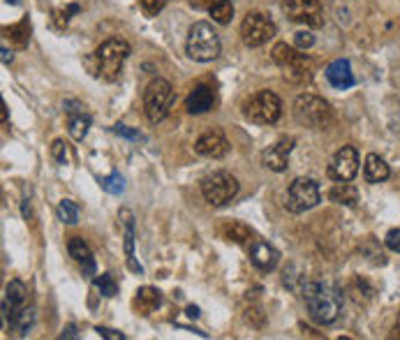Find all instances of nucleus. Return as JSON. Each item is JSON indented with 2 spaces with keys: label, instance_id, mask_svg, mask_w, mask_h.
<instances>
[{
  "label": "nucleus",
  "instance_id": "7ed1b4c3",
  "mask_svg": "<svg viewBox=\"0 0 400 340\" xmlns=\"http://www.w3.org/2000/svg\"><path fill=\"white\" fill-rule=\"evenodd\" d=\"M187 56L197 63H208L220 56V35L215 33L213 26L208 21H197L187 30V42H185Z\"/></svg>",
  "mask_w": 400,
  "mask_h": 340
},
{
  "label": "nucleus",
  "instance_id": "a19ab883",
  "mask_svg": "<svg viewBox=\"0 0 400 340\" xmlns=\"http://www.w3.org/2000/svg\"><path fill=\"white\" fill-rule=\"evenodd\" d=\"M12 58H14V56H12V51H7V47H3V63H5V65H10V63H12Z\"/></svg>",
  "mask_w": 400,
  "mask_h": 340
},
{
  "label": "nucleus",
  "instance_id": "f8f14e48",
  "mask_svg": "<svg viewBox=\"0 0 400 340\" xmlns=\"http://www.w3.org/2000/svg\"><path fill=\"white\" fill-rule=\"evenodd\" d=\"M359 171V153L354 146H343L329 164V176L334 180H352Z\"/></svg>",
  "mask_w": 400,
  "mask_h": 340
},
{
  "label": "nucleus",
  "instance_id": "9b49d317",
  "mask_svg": "<svg viewBox=\"0 0 400 340\" xmlns=\"http://www.w3.org/2000/svg\"><path fill=\"white\" fill-rule=\"evenodd\" d=\"M283 10L294 24H303L308 28H320L324 24L320 0H285Z\"/></svg>",
  "mask_w": 400,
  "mask_h": 340
},
{
  "label": "nucleus",
  "instance_id": "a211bd4d",
  "mask_svg": "<svg viewBox=\"0 0 400 340\" xmlns=\"http://www.w3.org/2000/svg\"><path fill=\"white\" fill-rule=\"evenodd\" d=\"M327 79H329V84L334 88H338V90L352 88L354 86V74H352L350 60H345V58L334 60V63L327 67Z\"/></svg>",
  "mask_w": 400,
  "mask_h": 340
},
{
  "label": "nucleus",
  "instance_id": "ddd939ff",
  "mask_svg": "<svg viewBox=\"0 0 400 340\" xmlns=\"http://www.w3.org/2000/svg\"><path fill=\"white\" fill-rule=\"evenodd\" d=\"M294 137H283L278 139L273 146H269L264 150L262 160L264 164L271 169V171H285L287 164H290V155H292V148H294Z\"/></svg>",
  "mask_w": 400,
  "mask_h": 340
},
{
  "label": "nucleus",
  "instance_id": "b1692460",
  "mask_svg": "<svg viewBox=\"0 0 400 340\" xmlns=\"http://www.w3.org/2000/svg\"><path fill=\"white\" fill-rule=\"evenodd\" d=\"M10 322V327L12 331H17V336H26L30 327H33V322H35V311H33V306H24V308H19V311H14L10 317L5 320V324Z\"/></svg>",
  "mask_w": 400,
  "mask_h": 340
},
{
  "label": "nucleus",
  "instance_id": "1a4fd4ad",
  "mask_svg": "<svg viewBox=\"0 0 400 340\" xmlns=\"http://www.w3.org/2000/svg\"><path fill=\"white\" fill-rule=\"evenodd\" d=\"M320 185L315 183L313 178H294L290 190H287V199L285 206L290 213H303V211H310L320 204Z\"/></svg>",
  "mask_w": 400,
  "mask_h": 340
},
{
  "label": "nucleus",
  "instance_id": "4468645a",
  "mask_svg": "<svg viewBox=\"0 0 400 340\" xmlns=\"http://www.w3.org/2000/svg\"><path fill=\"white\" fill-rule=\"evenodd\" d=\"M65 113H67V123H70V137L74 141H81L88 134L90 127V116L86 113V107L77 100H67Z\"/></svg>",
  "mask_w": 400,
  "mask_h": 340
},
{
  "label": "nucleus",
  "instance_id": "4c0bfd02",
  "mask_svg": "<svg viewBox=\"0 0 400 340\" xmlns=\"http://www.w3.org/2000/svg\"><path fill=\"white\" fill-rule=\"evenodd\" d=\"M95 331H97V334H100L102 338H109V340H123V338H125L123 334H120V331H114V329H104V327H97Z\"/></svg>",
  "mask_w": 400,
  "mask_h": 340
},
{
  "label": "nucleus",
  "instance_id": "39448f33",
  "mask_svg": "<svg viewBox=\"0 0 400 340\" xmlns=\"http://www.w3.org/2000/svg\"><path fill=\"white\" fill-rule=\"evenodd\" d=\"M173 102V88L167 79H153L143 90V113L150 123H160L169 116Z\"/></svg>",
  "mask_w": 400,
  "mask_h": 340
},
{
  "label": "nucleus",
  "instance_id": "6e6552de",
  "mask_svg": "<svg viewBox=\"0 0 400 340\" xmlns=\"http://www.w3.org/2000/svg\"><path fill=\"white\" fill-rule=\"evenodd\" d=\"M201 194L210 206H224L238 194V180L227 171L208 173L201 180Z\"/></svg>",
  "mask_w": 400,
  "mask_h": 340
},
{
  "label": "nucleus",
  "instance_id": "dca6fc26",
  "mask_svg": "<svg viewBox=\"0 0 400 340\" xmlns=\"http://www.w3.org/2000/svg\"><path fill=\"white\" fill-rule=\"evenodd\" d=\"M28 306V290L21 281H12L5 287V299H3V320H7L14 311Z\"/></svg>",
  "mask_w": 400,
  "mask_h": 340
},
{
  "label": "nucleus",
  "instance_id": "37998d69",
  "mask_svg": "<svg viewBox=\"0 0 400 340\" xmlns=\"http://www.w3.org/2000/svg\"><path fill=\"white\" fill-rule=\"evenodd\" d=\"M187 315H190V317H199V311L194 306H190V308H187Z\"/></svg>",
  "mask_w": 400,
  "mask_h": 340
},
{
  "label": "nucleus",
  "instance_id": "e433bc0d",
  "mask_svg": "<svg viewBox=\"0 0 400 340\" xmlns=\"http://www.w3.org/2000/svg\"><path fill=\"white\" fill-rule=\"evenodd\" d=\"M114 132L116 134H123V137H127V139H141V134H139V130H130V127L127 125H114Z\"/></svg>",
  "mask_w": 400,
  "mask_h": 340
},
{
  "label": "nucleus",
  "instance_id": "412c9836",
  "mask_svg": "<svg viewBox=\"0 0 400 340\" xmlns=\"http://www.w3.org/2000/svg\"><path fill=\"white\" fill-rule=\"evenodd\" d=\"M162 304V294L155 290V287H139L137 297H134V311L139 315H150L157 306Z\"/></svg>",
  "mask_w": 400,
  "mask_h": 340
},
{
  "label": "nucleus",
  "instance_id": "f3484780",
  "mask_svg": "<svg viewBox=\"0 0 400 340\" xmlns=\"http://www.w3.org/2000/svg\"><path fill=\"white\" fill-rule=\"evenodd\" d=\"M213 104H215V90L206 84H199L192 88L190 95H187L185 109L190 113H206L208 109H213Z\"/></svg>",
  "mask_w": 400,
  "mask_h": 340
},
{
  "label": "nucleus",
  "instance_id": "6ab92c4d",
  "mask_svg": "<svg viewBox=\"0 0 400 340\" xmlns=\"http://www.w3.org/2000/svg\"><path fill=\"white\" fill-rule=\"evenodd\" d=\"M67 250H70V257H74V262L81 264L84 269V276H95V257L90 253V248L84 239L72 236L67 241Z\"/></svg>",
  "mask_w": 400,
  "mask_h": 340
},
{
  "label": "nucleus",
  "instance_id": "72a5a7b5",
  "mask_svg": "<svg viewBox=\"0 0 400 340\" xmlns=\"http://www.w3.org/2000/svg\"><path fill=\"white\" fill-rule=\"evenodd\" d=\"M167 5V0H141V10L148 14V17H155L157 12H162V7Z\"/></svg>",
  "mask_w": 400,
  "mask_h": 340
},
{
  "label": "nucleus",
  "instance_id": "2f4dec72",
  "mask_svg": "<svg viewBox=\"0 0 400 340\" xmlns=\"http://www.w3.org/2000/svg\"><path fill=\"white\" fill-rule=\"evenodd\" d=\"M51 157L56 164H67V143L63 139H56L51 143Z\"/></svg>",
  "mask_w": 400,
  "mask_h": 340
},
{
  "label": "nucleus",
  "instance_id": "5701e85b",
  "mask_svg": "<svg viewBox=\"0 0 400 340\" xmlns=\"http://www.w3.org/2000/svg\"><path fill=\"white\" fill-rule=\"evenodd\" d=\"M389 164L382 160L377 153H371L366 157V164H364V176L368 183H382V180L389 178Z\"/></svg>",
  "mask_w": 400,
  "mask_h": 340
},
{
  "label": "nucleus",
  "instance_id": "7c9ffc66",
  "mask_svg": "<svg viewBox=\"0 0 400 340\" xmlns=\"http://www.w3.org/2000/svg\"><path fill=\"white\" fill-rule=\"evenodd\" d=\"M102 190L109 192V194H120V192L125 190V178L120 176L118 171L109 173L107 178H102Z\"/></svg>",
  "mask_w": 400,
  "mask_h": 340
},
{
  "label": "nucleus",
  "instance_id": "f257e3e1",
  "mask_svg": "<svg viewBox=\"0 0 400 340\" xmlns=\"http://www.w3.org/2000/svg\"><path fill=\"white\" fill-rule=\"evenodd\" d=\"M303 301L317 324H334L343 311V294L329 283H306Z\"/></svg>",
  "mask_w": 400,
  "mask_h": 340
},
{
  "label": "nucleus",
  "instance_id": "ea45409f",
  "mask_svg": "<svg viewBox=\"0 0 400 340\" xmlns=\"http://www.w3.org/2000/svg\"><path fill=\"white\" fill-rule=\"evenodd\" d=\"M210 0H192V7H197V10H208Z\"/></svg>",
  "mask_w": 400,
  "mask_h": 340
},
{
  "label": "nucleus",
  "instance_id": "f704fd0d",
  "mask_svg": "<svg viewBox=\"0 0 400 340\" xmlns=\"http://www.w3.org/2000/svg\"><path fill=\"white\" fill-rule=\"evenodd\" d=\"M387 248L394 253H400V229H391L387 234Z\"/></svg>",
  "mask_w": 400,
  "mask_h": 340
},
{
  "label": "nucleus",
  "instance_id": "9d476101",
  "mask_svg": "<svg viewBox=\"0 0 400 340\" xmlns=\"http://www.w3.org/2000/svg\"><path fill=\"white\" fill-rule=\"evenodd\" d=\"M276 35V24L271 21L269 14L264 12H250L245 14L243 24H241V37L248 47H262L271 37Z\"/></svg>",
  "mask_w": 400,
  "mask_h": 340
},
{
  "label": "nucleus",
  "instance_id": "4be33fe9",
  "mask_svg": "<svg viewBox=\"0 0 400 340\" xmlns=\"http://www.w3.org/2000/svg\"><path fill=\"white\" fill-rule=\"evenodd\" d=\"M329 199L336 204H343V206H357L359 190L350 183V180H338V183H334V187L329 190Z\"/></svg>",
  "mask_w": 400,
  "mask_h": 340
},
{
  "label": "nucleus",
  "instance_id": "a878e982",
  "mask_svg": "<svg viewBox=\"0 0 400 340\" xmlns=\"http://www.w3.org/2000/svg\"><path fill=\"white\" fill-rule=\"evenodd\" d=\"M3 33H5L7 40L14 44V47L24 49L26 44H28V40H30V24H28V19L19 21V24H14V26H7Z\"/></svg>",
  "mask_w": 400,
  "mask_h": 340
},
{
  "label": "nucleus",
  "instance_id": "c03bdc74",
  "mask_svg": "<svg viewBox=\"0 0 400 340\" xmlns=\"http://www.w3.org/2000/svg\"><path fill=\"white\" fill-rule=\"evenodd\" d=\"M398 331H400V315H398V327H396Z\"/></svg>",
  "mask_w": 400,
  "mask_h": 340
},
{
  "label": "nucleus",
  "instance_id": "aec40b11",
  "mask_svg": "<svg viewBox=\"0 0 400 340\" xmlns=\"http://www.w3.org/2000/svg\"><path fill=\"white\" fill-rule=\"evenodd\" d=\"M250 260L259 271H273L278 260H280V255H278V250L273 246L264 243V241H257V243L252 246V250H250Z\"/></svg>",
  "mask_w": 400,
  "mask_h": 340
},
{
  "label": "nucleus",
  "instance_id": "c85d7f7f",
  "mask_svg": "<svg viewBox=\"0 0 400 340\" xmlns=\"http://www.w3.org/2000/svg\"><path fill=\"white\" fill-rule=\"evenodd\" d=\"M58 218L65 225H77L79 222V206L70 199H63L58 204Z\"/></svg>",
  "mask_w": 400,
  "mask_h": 340
},
{
  "label": "nucleus",
  "instance_id": "2eb2a0df",
  "mask_svg": "<svg viewBox=\"0 0 400 340\" xmlns=\"http://www.w3.org/2000/svg\"><path fill=\"white\" fill-rule=\"evenodd\" d=\"M194 150L203 157H222V155H227L229 141L224 139L220 132H206L194 141Z\"/></svg>",
  "mask_w": 400,
  "mask_h": 340
},
{
  "label": "nucleus",
  "instance_id": "c756f323",
  "mask_svg": "<svg viewBox=\"0 0 400 340\" xmlns=\"http://www.w3.org/2000/svg\"><path fill=\"white\" fill-rule=\"evenodd\" d=\"M95 287L100 290L102 297H116L118 294V283L114 281V276L111 274H102V276H97L95 278Z\"/></svg>",
  "mask_w": 400,
  "mask_h": 340
},
{
  "label": "nucleus",
  "instance_id": "0eeeda50",
  "mask_svg": "<svg viewBox=\"0 0 400 340\" xmlns=\"http://www.w3.org/2000/svg\"><path fill=\"white\" fill-rule=\"evenodd\" d=\"M273 60L276 65L285 72V77L290 81H297V84H303V81L313 79V65L308 60L306 54H299L294 47H287L285 42L276 44L273 47Z\"/></svg>",
  "mask_w": 400,
  "mask_h": 340
},
{
  "label": "nucleus",
  "instance_id": "423d86ee",
  "mask_svg": "<svg viewBox=\"0 0 400 340\" xmlns=\"http://www.w3.org/2000/svg\"><path fill=\"white\" fill-rule=\"evenodd\" d=\"M283 113L280 97L271 90H259L243 104V116L255 125H273Z\"/></svg>",
  "mask_w": 400,
  "mask_h": 340
},
{
  "label": "nucleus",
  "instance_id": "bb28decb",
  "mask_svg": "<svg viewBox=\"0 0 400 340\" xmlns=\"http://www.w3.org/2000/svg\"><path fill=\"white\" fill-rule=\"evenodd\" d=\"M208 14L213 17L215 24H229L234 17V5L231 0H210L208 5Z\"/></svg>",
  "mask_w": 400,
  "mask_h": 340
},
{
  "label": "nucleus",
  "instance_id": "f03ea898",
  "mask_svg": "<svg viewBox=\"0 0 400 340\" xmlns=\"http://www.w3.org/2000/svg\"><path fill=\"white\" fill-rule=\"evenodd\" d=\"M127 56H130V44L125 40H118V37H111V40L102 42L100 47L95 49L88 65L90 70H93V74L102 77L104 81H116L120 77V70H123V63Z\"/></svg>",
  "mask_w": 400,
  "mask_h": 340
},
{
  "label": "nucleus",
  "instance_id": "20e7f679",
  "mask_svg": "<svg viewBox=\"0 0 400 340\" xmlns=\"http://www.w3.org/2000/svg\"><path fill=\"white\" fill-rule=\"evenodd\" d=\"M294 118H297L299 125L310 127V130H324L329 127V123L334 120V111H331V104L322 97L303 93L294 100Z\"/></svg>",
  "mask_w": 400,
  "mask_h": 340
},
{
  "label": "nucleus",
  "instance_id": "58836bf2",
  "mask_svg": "<svg viewBox=\"0 0 400 340\" xmlns=\"http://www.w3.org/2000/svg\"><path fill=\"white\" fill-rule=\"evenodd\" d=\"M127 267H130L132 271H134V274H141V264H137V262H134V257H127Z\"/></svg>",
  "mask_w": 400,
  "mask_h": 340
},
{
  "label": "nucleus",
  "instance_id": "cd10ccee",
  "mask_svg": "<svg viewBox=\"0 0 400 340\" xmlns=\"http://www.w3.org/2000/svg\"><path fill=\"white\" fill-rule=\"evenodd\" d=\"M120 218H123V227H125V255L134 257V218L127 208L120 211Z\"/></svg>",
  "mask_w": 400,
  "mask_h": 340
},
{
  "label": "nucleus",
  "instance_id": "c9c22d12",
  "mask_svg": "<svg viewBox=\"0 0 400 340\" xmlns=\"http://www.w3.org/2000/svg\"><path fill=\"white\" fill-rule=\"evenodd\" d=\"M79 12V5H70L67 7V10H60V12H56V21H58V26H65L67 21H70V14H77Z\"/></svg>",
  "mask_w": 400,
  "mask_h": 340
},
{
  "label": "nucleus",
  "instance_id": "79ce46f5",
  "mask_svg": "<svg viewBox=\"0 0 400 340\" xmlns=\"http://www.w3.org/2000/svg\"><path fill=\"white\" fill-rule=\"evenodd\" d=\"M77 338V329H74V327H70V329H67V334H63V338Z\"/></svg>",
  "mask_w": 400,
  "mask_h": 340
},
{
  "label": "nucleus",
  "instance_id": "393cba45",
  "mask_svg": "<svg viewBox=\"0 0 400 340\" xmlns=\"http://www.w3.org/2000/svg\"><path fill=\"white\" fill-rule=\"evenodd\" d=\"M220 232H222L224 239L231 241V243H241V246L252 243V229L248 225H243V222H236V220L224 222L220 227Z\"/></svg>",
  "mask_w": 400,
  "mask_h": 340
},
{
  "label": "nucleus",
  "instance_id": "473e14b6",
  "mask_svg": "<svg viewBox=\"0 0 400 340\" xmlns=\"http://www.w3.org/2000/svg\"><path fill=\"white\" fill-rule=\"evenodd\" d=\"M294 44H297L299 49H310L315 44V35L308 33V30H299V33L294 35Z\"/></svg>",
  "mask_w": 400,
  "mask_h": 340
}]
</instances>
